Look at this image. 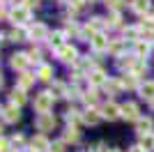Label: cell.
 Returning a JSON list of instances; mask_svg holds the SVG:
<instances>
[{"instance_id":"cell-16","label":"cell","mask_w":154,"mask_h":152,"mask_svg":"<svg viewBox=\"0 0 154 152\" xmlns=\"http://www.w3.org/2000/svg\"><path fill=\"white\" fill-rule=\"evenodd\" d=\"M140 97L154 101V81H147L145 85H140Z\"/></svg>"},{"instance_id":"cell-41","label":"cell","mask_w":154,"mask_h":152,"mask_svg":"<svg viewBox=\"0 0 154 152\" xmlns=\"http://www.w3.org/2000/svg\"><path fill=\"white\" fill-rule=\"evenodd\" d=\"M9 141H5V138H0V152H9Z\"/></svg>"},{"instance_id":"cell-35","label":"cell","mask_w":154,"mask_h":152,"mask_svg":"<svg viewBox=\"0 0 154 152\" xmlns=\"http://www.w3.org/2000/svg\"><path fill=\"white\" fill-rule=\"evenodd\" d=\"M83 99L88 101V104H94L97 101V90H88V92L83 95Z\"/></svg>"},{"instance_id":"cell-39","label":"cell","mask_w":154,"mask_h":152,"mask_svg":"<svg viewBox=\"0 0 154 152\" xmlns=\"http://www.w3.org/2000/svg\"><path fill=\"white\" fill-rule=\"evenodd\" d=\"M90 152H108V150H106V145H103V143H94V145L90 147Z\"/></svg>"},{"instance_id":"cell-30","label":"cell","mask_w":154,"mask_h":152,"mask_svg":"<svg viewBox=\"0 0 154 152\" xmlns=\"http://www.w3.org/2000/svg\"><path fill=\"white\" fill-rule=\"evenodd\" d=\"M103 88H106V90H108V92H113V95H115V92H117V90H120V88H122V83H117V81H110V78H108V81H106V83H103Z\"/></svg>"},{"instance_id":"cell-50","label":"cell","mask_w":154,"mask_h":152,"mask_svg":"<svg viewBox=\"0 0 154 152\" xmlns=\"http://www.w3.org/2000/svg\"><path fill=\"white\" fill-rule=\"evenodd\" d=\"M108 152H120V150H115V147H113V150H108Z\"/></svg>"},{"instance_id":"cell-6","label":"cell","mask_w":154,"mask_h":152,"mask_svg":"<svg viewBox=\"0 0 154 152\" xmlns=\"http://www.w3.org/2000/svg\"><path fill=\"white\" fill-rule=\"evenodd\" d=\"M58 58L62 60V62H76L78 58H76V49L71 44H64L62 49H58Z\"/></svg>"},{"instance_id":"cell-22","label":"cell","mask_w":154,"mask_h":152,"mask_svg":"<svg viewBox=\"0 0 154 152\" xmlns=\"http://www.w3.org/2000/svg\"><path fill=\"white\" fill-rule=\"evenodd\" d=\"M108 51L113 53V55H120L124 51V39H115V42H110L108 44Z\"/></svg>"},{"instance_id":"cell-49","label":"cell","mask_w":154,"mask_h":152,"mask_svg":"<svg viewBox=\"0 0 154 152\" xmlns=\"http://www.w3.org/2000/svg\"><path fill=\"white\" fill-rule=\"evenodd\" d=\"M23 152H37V150H32V147H30V150H23Z\"/></svg>"},{"instance_id":"cell-48","label":"cell","mask_w":154,"mask_h":152,"mask_svg":"<svg viewBox=\"0 0 154 152\" xmlns=\"http://www.w3.org/2000/svg\"><path fill=\"white\" fill-rule=\"evenodd\" d=\"M0 42H5V35H2V32H0Z\"/></svg>"},{"instance_id":"cell-12","label":"cell","mask_w":154,"mask_h":152,"mask_svg":"<svg viewBox=\"0 0 154 152\" xmlns=\"http://www.w3.org/2000/svg\"><path fill=\"white\" fill-rule=\"evenodd\" d=\"M101 118H103V115L99 113L97 108H88V111L83 113V122H88V125H97V122L101 120Z\"/></svg>"},{"instance_id":"cell-46","label":"cell","mask_w":154,"mask_h":152,"mask_svg":"<svg viewBox=\"0 0 154 152\" xmlns=\"http://www.w3.org/2000/svg\"><path fill=\"white\" fill-rule=\"evenodd\" d=\"M0 19H5V7L0 5Z\"/></svg>"},{"instance_id":"cell-19","label":"cell","mask_w":154,"mask_h":152,"mask_svg":"<svg viewBox=\"0 0 154 152\" xmlns=\"http://www.w3.org/2000/svg\"><path fill=\"white\" fill-rule=\"evenodd\" d=\"M32 83H35V76H30V74H28V71H23V74L19 76V88H21V90L30 88Z\"/></svg>"},{"instance_id":"cell-21","label":"cell","mask_w":154,"mask_h":152,"mask_svg":"<svg viewBox=\"0 0 154 152\" xmlns=\"http://www.w3.org/2000/svg\"><path fill=\"white\" fill-rule=\"evenodd\" d=\"M147 53H149V44H147V42H138V44H136V58L145 60Z\"/></svg>"},{"instance_id":"cell-24","label":"cell","mask_w":154,"mask_h":152,"mask_svg":"<svg viewBox=\"0 0 154 152\" xmlns=\"http://www.w3.org/2000/svg\"><path fill=\"white\" fill-rule=\"evenodd\" d=\"M145 69H147L145 60H140V58H138V60L134 62V67H131V74H134V76H140V74H145Z\"/></svg>"},{"instance_id":"cell-15","label":"cell","mask_w":154,"mask_h":152,"mask_svg":"<svg viewBox=\"0 0 154 152\" xmlns=\"http://www.w3.org/2000/svg\"><path fill=\"white\" fill-rule=\"evenodd\" d=\"M131 9H134L136 14H147L149 0H131Z\"/></svg>"},{"instance_id":"cell-28","label":"cell","mask_w":154,"mask_h":152,"mask_svg":"<svg viewBox=\"0 0 154 152\" xmlns=\"http://www.w3.org/2000/svg\"><path fill=\"white\" fill-rule=\"evenodd\" d=\"M48 42H51V46H55V49H62V46H64L62 44V32H53Z\"/></svg>"},{"instance_id":"cell-44","label":"cell","mask_w":154,"mask_h":152,"mask_svg":"<svg viewBox=\"0 0 154 152\" xmlns=\"http://www.w3.org/2000/svg\"><path fill=\"white\" fill-rule=\"evenodd\" d=\"M67 32H69V35H76V32H78V28H76V25H74V23H69V28H67Z\"/></svg>"},{"instance_id":"cell-11","label":"cell","mask_w":154,"mask_h":152,"mask_svg":"<svg viewBox=\"0 0 154 152\" xmlns=\"http://www.w3.org/2000/svg\"><path fill=\"white\" fill-rule=\"evenodd\" d=\"M2 118H5V122H16L21 118L19 106H7V108H2Z\"/></svg>"},{"instance_id":"cell-29","label":"cell","mask_w":154,"mask_h":152,"mask_svg":"<svg viewBox=\"0 0 154 152\" xmlns=\"http://www.w3.org/2000/svg\"><path fill=\"white\" fill-rule=\"evenodd\" d=\"M103 25H106V21H103V19H99V16H94V19L90 21V28H92L94 32H101V28H103Z\"/></svg>"},{"instance_id":"cell-34","label":"cell","mask_w":154,"mask_h":152,"mask_svg":"<svg viewBox=\"0 0 154 152\" xmlns=\"http://www.w3.org/2000/svg\"><path fill=\"white\" fill-rule=\"evenodd\" d=\"M138 35H140V28H127V30H124V39H136L138 37Z\"/></svg>"},{"instance_id":"cell-26","label":"cell","mask_w":154,"mask_h":152,"mask_svg":"<svg viewBox=\"0 0 154 152\" xmlns=\"http://www.w3.org/2000/svg\"><path fill=\"white\" fill-rule=\"evenodd\" d=\"M120 83H122V88H136V85H138V76H134L131 71H129Z\"/></svg>"},{"instance_id":"cell-17","label":"cell","mask_w":154,"mask_h":152,"mask_svg":"<svg viewBox=\"0 0 154 152\" xmlns=\"http://www.w3.org/2000/svg\"><path fill=\"white\" fill-rule=\"evenodd\" d=\"M78 138H81V134H78L76 127H67L64 129V141L67 143H78Z\"/></svg>"},{"instance_id":"cell-33","label":"cell","mask_w":154,"mask_h":152,"mask_svg":"<svg viewBox=\"0 0 154 152\" xmlns=\"http://www.w3.org/2000/svg\"><path fill=\"white\" fill-rule=\"evenodd\" d=\"M120 21H122V19H120V12H113V14H110V19L106 21V25H110V28H117V25H120Z\"/></svg>"},{"instance_id":"cell-8","label":"cell","mask_w":154,"mask_h":152,"mask_svg":"<svg viewBox=\"0 0 154 152\" xmlns=\"http://www.w3.org/2000/svg\"><path fill=\"white\" fill-rule=\"evenodd\" d=\"M90 44H92V49H94L97 53H101V51H106V49H108V44H110V42L106 39V35H103V32H97L94 37L90 39Z\"/></svg>"},{"instance_id":"cell-42","label":"cell","mask_w":154,"mask_h":152,"mask_svg":"<svg viewBox=\"0 0 154 152\" xmlns=\"http://www.w3.org/2000/svg\"><path fill=\"white\" fill-rule=\"evenodd\" d=\"M39 2H42V0H23V5H26L28 9H32V7H37Z\"/></svg>"},{"instance_id":"cell-27","label":"cell","mask_w":154,"mask_h":152,"mask_svg":"<svg viewBox=\"0 0 154 152\" xmlns=\"http://www.w3.org/2000/svg\"><path fill=\"white\" fill-rule=\"evenodd\" d=\"M51 74H53V69L51 67H48V65H42V67H39V78H42V81H51Z\"/></svg>"},{"instance_id":"cell-20","label":"cell","mask_w":154,"mask_h":152,"mask_svg":"<svg viewBox=\"0 0 154 152\" xmlns=\"http://www.w3.org/2000/svg\"><path fill=\"white\" fill-rule=\"evenodd\" d=\"M26 35H30V32H26V30H23V25H21V28H14V30L9 32V39H12V42H23Z\"/></svg>"},{"instance_id":"cell-14","label":"cell","mask_w":154,"mask_h":152,"mask_svg":"<svg viewBox=\"0 0 154 152\" xmlns=\"http://www.w3.org/2000/svg\"><path fill=\"white\" fill-rule=\"evenodd\" d=\"M9 99H12V106H21V104H26V92L21 88H14L12 95H9Z\"/></svg>"},{"instance_id":"cell-31","label":"cell","mask_w":154,"mask_h":152,"mask_svg":"<svg viewBox=\"0 0 154 152\" xmlns=\"http://www.w3.org/2000/svg\"><path fill=\"white\" fill-rule=\"evenodd\" d=\"M106 5H108V9H113V12H120L124 7V0H106Z\"/></svg>"},{"instance_id":"cell-10","label":"cell","mask_w":154,"mask_h":152,"mask_svg":"<svg viewBox=\"0 0 154 152\" xmlns=\"http://www.w3.org/2000/svg\"><path fill=\"white\" fill-rule=\"evenodd\" d=\"M30 37L32 39H37V42H42V39L48 37V30H46V25L44 23H35L30 28Z\"/></svg>"},{"instance_id":"cell-32","label":"cell","mask_w":154,"mask_h":152,"mask_svg":"<svg viewBox=\"0 0 154 152\" xmlns=\"http://www.w3.org/2000/svg\"><path fill=\"white\" fill-rule=\"evenodd\" d=\"M51 95H53V97H62V95H64V85H62V83H53ZM64 97H67V95H64Z\"/></svg>"},{"instance_id":"cell-5","label":"cell","mask_w":154,"mask_h":152,"mask_svg":"<svg viewBox=\"0 0 154 152\" xmlns=\"http://www.w3.org/2000/svg\"><path fill=\"white\" fill-rule=\"evenodd\" d=\"M122 118H124V120H131V122H138V120H140V115H138V106H136L134 101L122 104Z\"/></svg>"},{"instance_id":"cell-1","label":"cell","mask_w":154,"mask_h":152,"mask_svg":"<svg viewBox=\"0 0 154 152\" xmlns=\"http://www.w3.org/2000/svg\"><path fill=\"white\" fill-rule=\"evenodd\" d=\"M53 106V95L51 92H39L37 97H35V108H37L39 113H48Z\"/></svg>"},{"instance_id":"cell-38","label":"cell","mask_w":154,"mask_h":152,"mask_svg":"<svg viewBox=\"0 0 154 152\" xmlns=\"http://www.w3.org/2000/svg\"><path fill=\"white\" fill-rule=\"evenodd\" d=\"M69 2H71V9H81V7H85L88 0H69Z\"/></svg>"},{"instance_id":"cell-23","label":"cell","mask_w":154,"mask_h":152,"mask_svg":"<svg viewBox=\"0 0 154 152\" xmlns=\"http://www.w3.org/2000/svg\"><path fill=\"white\" fill-rule=\"evenodd\" d=\"M140 147H145V150H154V134H145V136H140Z\"/></svg>"},{"instance_id":"cell-4","label":"cell","mask_w":154,"mask_h":152,"mask_svg":"<svg viewBox=\"0 0 154 152\" xmlns=\"http://www.w3.org/2000/svg\"><path fill=\"white\" fill-rule=\"evenodd\" d=\"M9 65H12L14 69H19V71H23L30 65V53H14L12 55V60H9Z\"/></svg>"},{"instance_id":"cell-18","label":"cell","mask_w":154,"mask_h":152,"mask_svg":"<svg viewBox=\"0 0 154 152\" xmlns=\"http://www.w3.org/2000/svg\"><path fill=\"white\" fill-rule=\"evenodd\" d=\"M88 78H90V83H92V85L106 83V74H103L101 69H94V71H90V74H88Z\"/></svg>"},{"instance_id":"cell-40","label":"cell","mask_w":154,"mask_h":152,"mask_svg":"<svg viewBox=\"0 0 154 152\" xmlns=\"http://www.w3.org/2000/svg\"><path fill=\"white\" fill-rule=\"evenodd\" d=\"M76 67L78 69H88V67H92L90 60H76Z\"/></svg>"},{"instance_id":"cell-25","label":"cell","mask_w":154,"mask_h":152,"mask_svg":"<svg viewBox=\"0 0 154 152\" xmlns=\"http://www.w3.org/2000/svg\"><path fill=\"white\" fill-rule=\"evenodd\" d=\"M64 118H67V122H69V127H71V125H76L78 120H83V115L78 113V111H74V108H69V111L64 113Z\"/></svg>"},{"instance_id":"cell-9","label":"cell","mask_w":154,"mask_h":152,"mask_svg":"<svg viewBox=\"0 0 154 152\" xmlns=\"http://www.w3.org/2000/svg\"><path fill=\"white\" fill-rule=\"evenodd\" d=\"M30 147L32 150H37V152H48V147H51V143H48V138H46L44 134H39V136H35L32 138V143H30Z\"/></svg>"},{"instance_id":"cell-36","label":"cell","mask_w":154,"mask_h":152,"mask_svg":"<svg viewBox=\"0 0 154 152\" xmlns=\"http://www.w3.org/2000/svg\"><path fill=\"white\" fill-rule=\"evenodd\" d=\"M48 152H64V143H62V141H58V143H53V145L48 147Z\"/></svg>"},{"instance_id":"cell-3","label":"cell","mask_w":154,"mask_h":152,"mask_svg":"<svg viewBox=\"0 0 154 152\" xmlns=\"http://www.w3.org/2000/svg\"><path fill=\"white\" fill-rule=\"evenodd\" d=\"M35 125H37L39 131H51L53 127H55V118H53L51 113H39L37 120H35Z\"/></svg>"},{"instance_id":"cell-52","label":"cell","mask_w":154,"mask_h":152,"mask_svg":"<svg viewBox=\"0 0 154 152\" xmlns=\"http://www.w3.org/2000/svg\"><path fill=\"white\" fill-rule=\"evenodd\" d=\"M0 88H2V76H0Z\"/></svg>"},{"instance_id":"cell-43","label":"cell","mask_w":154,"mask_h":152,"mask_svg":"<svg viewBox=\"0 0 154 152\" xmlns=\"http://www.w3.org/2000/svg\"><path fill=\"white\" fill-rule=\"evenodd\" d=\"M67 97H69V99H76V97H81V95H78L76 88H71V90H67Z\"/></svg>"},{"instance_id":"cell-53","label":"cell","mask_w":154,"mask_h":152,"mask_svg":"<svg viewBox=\"0 0 154 152\" xmlns=\"http://www.w3.org/2000/svg\"><path fill=\"white\" fill-rule=\"evenodd\" d=\"M0 113H2V106H0Z\"/></svg>"},{"instance_id":"cell-13","label":"cell","mask_w":154,"mask_h":152,"mask_svg":"<svg viewBox=\"0 0 154 152\" xmlns=\"http://www.w3.org/2000/svg\"><path fill=\"white\" fill-rule=\"evenodd\" d=\"M149 129H152V120H149V118H140V120L136 122V131L140 134V136H145V134H152Z\"/></svg>"},{"instance_id":"cell-47","label":"cell","mask_w":154,"mask_h":152,"mask_svg":"<svg viewBox=\"0 0 154 152\" xmlns=\"http://www.w3.org/2000/svg\"><path fill=\"white\" fill-rule=\"evenodd\" d=\"M5 2H12V0H0V5H5Z\"/></svg>"},{"instance_id":"cell-2","label":"cell","mask_w":154,"mask_h":152,"mask_svg":"<svg viewBox=\"0 0 154 152\" xmlns=\"http://www.w3.org/2000/svg\"><path fill=\"white\" fill-rule=\"evenodd\" d=\"M9 19H12L14 23H16V25L21 28V25L26 23V21H30V9H28L26 5H19V7H14L12 12H9Z\"/></svg>"},{"instance_id":"cell-45","label":"cell","mask_w":154,"mask_h":152,"mask_svg":"<svg viewBox=\"0 0 154 152\" xmlns=\"http://www.w3.org/2000/svg\"><path fill=\"white\" fill-rule=\"evenodd\" d=\"M129 152H147V150H145V147H140V145H134Z\"/></svg>"},{"instance_id":"cell-37","label":"cell","mask_w":154,"mask_h":152,"mask_svg":"<svg viewBox=\"0 0 154 152\" xmlns=\"http://www.w3.org/2000/svg\"><path fill=\"white\" fill-rule=\"evenodd\" d=\"M23 143H26V138H23L21 134H16V136H14V138H12V145H16V147H21V145H23Z\"/></svg>"},{"instance_id":"cell-51","label":"cell","mask_w":154,"mask_h":152,"mask_svg":"<svg viewBox=\"0 0 154 152\" xmlns=\"http://www.w3.org/2000/svg\"><path fill=\"white\" fill-rule=\"evenodd\" d=\"M0 138H2V127H0Z\"/></svg>"},{"instance_id":"cell-7","label":"cell","mask_w":154,"mask_h":152,"mask_svg":"<svg viewBox=\"0 0 154 152\" xmlns=\"http://www.w3.org/2000/svg\"><path fill=\"white\" fill-rule=\"evenodd\" d=\"M101 115H103V118H108V120H117V118L122 115V106H117V104L108 101V104L101 108Z\"/></svg>"}]
</instances>
